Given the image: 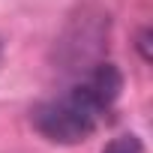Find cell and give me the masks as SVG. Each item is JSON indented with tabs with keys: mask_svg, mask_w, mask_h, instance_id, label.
<instances>
[{
	"mask_svg": "<svg viewBox=\"0 0 153 153\" xmlns=\"http://www.w3.org/2000/svg\"><path fill=\"white\" fill-rule=\"evenodd\" d=\"M147 42H150V30H141V36H138V48H141L144 60H150V48H147Z\"/></svg>",
	"mask_w": 153,
	"mask_h": 153,
	"instance_id": "obj_3",
	"label": "cell"
},
{
	"mask_svg": "<svg viewBox=\"0 0 153 153\" xmlns=\"http://www.w3.org/2000/svg\"><path fill=\"white\" fill-rule=\"evenodd\" d=\"M120 90V69L114 63H96L84 72V78L75 87L39 102L30 114V123L51 144H81L96 132L99 120L117 102Z\"/></svg>",
	"mask_w": 153,
	"mask_h": 153,
	"instance_id": "obj_1",
	"label": "cell"
},
{
	"mask_svg": "<svg viewBox=\"0 0 153 153\" xmlns=\"http://www.w3.org/2000/svg\"><path fill=\"white\" fill-rule=\"evenodd\" d=\"M102 153H144V144H141V138H138V135L126 132V135L111 138V141L105 144V150H102Z\"/></svg>",
	"mask_w": 153,
	"mask_h": 153,
	"instance_id": "obj_2",
	"label": "cell"
}]
</instances>
